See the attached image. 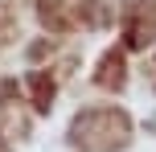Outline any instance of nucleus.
<instances>
[{
    "label": "nucleus",
    "mask_w": 156,
    "mask_h": 152,
    "mask_svg": "<svg viewBox=\"0 0 156 152\" xmlns=\"http://www.w3.org/2000/svg\"><path fill=\"white\" fill-rule=\"evenodd\" d=\"M99 82H103V87H119V82H123V58H119V54H107V58H103Z\"/></svg>",
    "instance_id": "2"
},
{
    "label": "nucleus",
    "mask_w": 156,
    "mask_h": 152,
    "mask_svg": "<svg viewBox=\"0 0 156 152\" xmlns=\"http://www.w3.org/2000/svg\"><path fill=\"white\" fill-rule=\"evenodd\" d=\"M29 87H33V103H37L41 111H49V103H54V82H49L45 74H33Z\"/></svg>",
    "instance_id": "3"
},
{
    "label": "nucleus",
    "mask_w": 156,
    "mask_h": 152,
    "mask_svg": "<svg viewBox=\"0 0 156 152\" xmlns=\"http://www.w3.org/2000/svg\"><path fill=\"white\" fill-rule=\"evenodd\" d=\"M70 140L86 152H115L132 140V123L123 111H86L74 119Z\"/></svg>",
    "instance_id": "1"
}]
</instances>
